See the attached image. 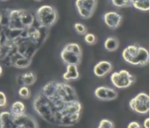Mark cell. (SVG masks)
I'll list each match as a JSON object with an SVG mask.
<instances>
[{
  "label": "cell",
  "instance_id": "cell-1",
  "mask_svg": "<svg viewBox=\"0 0 150 128\" xmlns=\"http://www.w3.org/2000/svg\"><path fill=\"white\" fill-rule=\"evenodd\" d=\"M49 30L42 27L29 11H0V61L7 67H28L46 41Z\"/></svg>",
  "mask_w": 150,
  "mask_h": 128
},
{
  "label": "cell",
  "instance_id": "cell-2",
  "mask_svg": "<svg viewBox=\"0 0 150 128\" xmlns=\"http://www.w3.org/2000/svg\"><path fill=\"white\" fill-rule=\"evenodd\" d=\"M32 107L41 119L58 127L76 124L83 110L76 90L67 82L57 81L43 86L34 97Z\"/></svg>",
  "mask_w": 150,
  "mask_h": 128
},
{
  "label": "cell",
  "instance_id": "cell-3",
  "mask_svg": "<svg viewBox=\"0 0 150 128\" xmlns=\"http://www.w3.org/2000/svg\"><path fill=\"white\" fill-rule=\"evenodd\" d=\"M36 119L26 113L15 115L9 111L0 113V127L3 128H38Z\"/></svg>",
  "mask_w": 150,
  "mask_h": 128
},
{
  "label": "cell",
  "instance_id": "cell-4",
  "mask_svg": "<svg viewBox=\"0 0 150 128\" xmlns=\"http://www.w3.org/2000/svg\"><path fill=\"white\" fill-rule=\"evenodd\" d=\"M122 58L127 63L137 66L144 67L149 63V54L146 48L137 44H132L126 46L122 51Z\"/></svg>",
  "mask_w": 150,
  "mask_h": 128
},
{
  "label": "cell",
  "instance_id": "cell-5",
  "mask_svg": "<svg viewBox=\"0 0 150 128\" xmlns=\"http://www.w3.org/2000/svg\"><path fill=\"white\" fill-rule=\"evenodd\" d=\"M37 22L42 27L51 28L58 19V13L54 6L43 5L39 7L35 13Z\"/></svg>",
  "mask_w": 150,
  "mask_h": 128
},
{
  "label": "cell",
  "instance_id": "cell-6",
  "mask_svg": "<svg viewBox=\"0 0 150 128\" xmlns=\"http://www.w3.org/2000/svg\"><path fill=\"white\" fill-rule=\"evenodd\" d=\"M60 58L66 65L75 64L79 66L82 59L81 46L76 43H67L60 52Z\"/></svg>",
  "mask_w": 150,
  "mask_h": 128
},
{
  "label": "cell",
  "instance_id": "cell-7",
  "mask_svg": "<svg viewBox=\"0 0 150 128\" xmlns=\"http://www.w3.org/2000/svg\"><path fill=\"white\" fill-rule=\"evenodd\" d=\"M110 81L116 88L126 89L136 82V77L129 70H120L111 75Z\"/></svg>",
  "mask_w": 150,
  "mask_h": 128
},
{
  "label": "cell",
  "instance_id": "cell-8",
  "mask_svg": "<svg viewBox=\"0 0 150 128\" xmlns=\"http://www.w3.org/2000/svg\"><path fill=\"white\" fill-rule=\"evenodd\" d=\"M129 106L132 111L137 114H148L150 109L149 96L144 92H140L129 101Z\"/></svg>",
  "mask_w": 150,
  "mask_h": 128
},
{
  "label": "cell",
  "instance_id": "cell-9",
  "mask_svg": "<svg viewBox=\"0 0 150 128\" xmlns=\"http://www.w3.org/2000/svg\"><path fill=\"white\" fill-rule=\"evenodd\" d=\"M97 0H76L77 12L81 18L88 19L93 15L97 6Z\"/></svg>",
  "mask_w": 150,
  "mask_h": 128
},
{
  "label": "cell",
  "instance_id": "cell-10",
  "mask_svg": "<svg viewBox=\"0 0 150 128\" xmlns=\"http://www.w3.org/2000/svg\"><path fill=\"white\" fill-rule=\"evenodd\" d=\"M94 95L96 98L101 101H112L118 97V92L114 88L100 86L95 89Z\"/></svg>",
  "mask_w": 150,
  "mask_h": 128
},
{
  "label": "cell",
  "instance_id": "cell-11",
  "mask_svg": "<svg viewBox=\"0 0 150 128\" xmlns=\"http://www.w3.org/2000/svg\"><path fill=\"white\" fill-rule=\"evenodd\" d=\"M103 20L108 27L116 30L122 23V15L117 11H108L103 15Z\"/></svg>",
  "mask_w": 150,
  "mask_h": 128
},
{
  "label": "cell",
  "instance_id": "cell-12",
  "mask_svg": "<svg viewBox=\"0 0 150 128\" xmlns=\"http://www.w3.org/2000/svg\"><path fill=\"white\" fill-rule=\"evenodd\" d=\"M112 64L109 61L102 60L96 64L93 67V73L96 77L103 78L112 70Z\"/></svg>",
  "mask_w": 150,
  "mask_h": 128
},
{
  "label": "cell",
  "instance_id": "cell-13",
  "mask_svg": "<svg viewBox=\"0 0 150 128\" xmlns=\"http://www.w3.org/2000/svg\"><path fill=\"white\" fill-rule=\"evenodd\" d=\"M16 81L20 85L30 87L36 82V75L32 71H28L25 73L20 74L17 77Z\"/></svg>",
  "mask_w": 150,
  "mask_h": 128
},
{
  "label": "cell",
  "instance_id": "cell-14",
  "mask_svg": "<svg viewBox=\"0 0 150 128\" xmlns=\"http://www.w3.org/2000/svg\"><path fill=\"white\" fill-rule=\"evenodd\" d=\"M80 78V72L78 70V66L75 64H67L66 72L63 75V79L66 82H70L76 80Z\"/></svg>",
  "mask_w": 150,
  "mask_h": 128
},
{
  "label": "cell",
  "instance_id": "cell-15",
  "mask_svg": "<svg viewBox=\"0 0 150 128\" xmlns=\"http://www.w3.org/2000/svg\"><path fill=\"white\" fill-rule=\"evenodd\" d=\"M104 48L106 51L109 52L116 51L117 49L119 48L120 43L119 40L117 38L114 36H109L108 37L105 39L104 43Z\"/></svg>",
  "mask_w": 150,
  "mask_h": 128
},
{
  "label": "cell",
  "instance_id": "cell-16",
  "mask_svg": "<svg viewBox=\"0 0 150 128\" xmlns=\"http://www.w3.org/2000/svg\"><path fill=\"white\" fill-rule=\"evenodd\" d=\"M26 107L25 104L21 102V101H16L14 102L11 106V111L12 114L15 115H18V114H23L25 112Z\"/></svg>",
  "mask_w": 150,
  "mask_h": 128
},
{
  "label": "cell",
  "instance_id": "cell-17",
  "mask_svg": "<svg viewBox=\"0 0 150 128\" xmlns=\"http://www.w3.org/2000/svg\"><path fill=\"white\" fill-rule=\"evenodd\" d=\"M132 6L141 11H148L149 10V0H135Z\"/></svg>",
  "mask_w": 150,
  "mask_h": 128
},
{
  "label": "cell",
  "instance_id": "cell-18",
  "mask_svg": "<svg viewBox=\"0 0 150 128\" xmlns=\"http://www.w3.org/2000/svg\"><path fill=\"white\" fill-rule=\"evenodd\" d=\"M112 4L117 8L132 6L135 0H110Z\"/></svg>",
  "mask_w": 150,
  "mask_h": 128
},
{
  "label": "cell",
  "instance_id": "cell-19",
  "mask_svg": "<svg viewBox=\"0 0 150 128\" xmlns=\"http://www.w3.org/2000/svg\"><path fill=\"white\" fill-rule=\"evenodd\" d=\"M18 94L19 95V97L23 98V99H27L31 97V91L28 87L27 86H22L19 87L18 91Z\"/></svg>",
  "mask_w": 150,
  "mask_h": 128
},
{
  "label": "cell",
  "instance_id": "cell-20",
  "mask_svg": "<svg viewBox=\"0 0 150 128\" xmlns=\"http://www.w3.org/2000/svg\"><path fill=\"white\" fill-rule=\"evenodd\" d=\"M84 41L88 45H94L97 43V38L94 34L86 33L84 34Z\"/></svg>",
  "mask_w": 150,
  "mask_h": 128
},
{
  "label": "cell",
  "instance_id": "cell-21",
  "mask_svg": "<svg viewBox=\"0 0 150 128\" xmlns=\"http://www.w3.org/2000/svg\"><path fill=\"white\" fill-rule=\"evenodd\" d=\"M73 27L75 31H76V33L80 35H84L87 33V27H85V25L81 23H76L74 24Z\"/></svg>",
  "mask_w": 150,
  "mask_h": 128
},
{
  "label": "cell",
  "instance_id": "cell-22",
  "mask_svg": "<svg viewBox=\"0 0 150 128\" xmlns=\"http://www.w3.org/2000/svg\"><path fill=\"white\" fill-rule=\"evenodd\" d=\"M99 128H114L115 124L112 121H111L109 119H101L100 122L98 125Z\"/></svg>",
  "mask_w": 150,
  "mask_h": 128
},
{
  "label": "cell",
  "instance_id": "cell-23",
  "mask_svg": "<svg viewBox=\"0 0 150 128\" xmlns=\"http://www.w3.org/2000/svg\"><path fill=\"white\" fill-rule=\"evenodd\" d=\"M7 104V98L4 92L0 91V107H6Z\"/></svg>",
  "mask_w": 150,
  "mask_h": 128
},
{
  "label": "cell",
  "instance_id": "cell-24",
  "mask_svg": "<svg viewBox=\"0 0 150 128\" xmlns=\"http://www.w3.org/2000/svg\"><path fill=\"white\" fill-rule=\"evenodd\" d=\"M128 128H141V125L138 122H136V121H132V122H130L127 126Z\"/></svg>",
  "mask_w": 150,
  "mask_h": 128
},
{
  "label": "cell",
  "instance_id": "cell-25",
  "mask_svg": "<svg viewBox=\"0 0 150 128\" xmlns=\"http://www.w3.org/2000/svg\"><path fill=\"white\" fill-rule=\"evenodd\" d=\"M149 118H146L144 119V122H143V126L144 128H149Z\"/></svg>",
  "mask_w": 150,
  "mask_h": 128
},
{
  "label": "cell",
  "instance_id": "cell-26",
  "mask_svg": "<svg viewBox=\"0 0 150 128\" xmlns=\"http://www.w3.org/2000/svg\"><path fill=\"white\" fill-rule=\"evenodd\" d=\"M2 75H3V67L0 65V77L2 76Z\"/></svg>",
  "mask_w": 150,
  "mask_h": 128
},
{
  "label": "cell",
  "instance_id": "cell-27",
  "mask_svg": "<svg viewBox=\"0 0 150 128\" xmlns=\"http://www.w3.org/2000/svg\"><path fill=\"white\" fill-rule=\"evenodd\" d=\"M0 1H2V2H6L7 0H0Z\"/></svg>",
  "mask_w": 150,
  "mask_h": 128
},
{
  "label": "cell",
  "instance_id": "cell-28",
  "mask_svg": "<svg viewBox=\"0 0 150 128\" xmlns=\"http://www.w3.org/2000/svg\"><path fill=\"white\" fill-rule=\"evenodd\" d=\"M35 1H37V2H40V1H42V0H35Z\"/></svg>",
  "mask_w": 150,
  "mask_h": 128
}]
</instances>
